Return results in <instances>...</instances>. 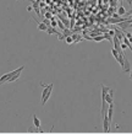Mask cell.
I'll use <instances>...</instances> for the list:
<instances>
[{
    "mask_svg": "<svg viewBox=\"0 0 132 134\" xmlns=\"http://www.w3.org/2000/svg\"><path fill=\"white\" fill-rule=\"evenodd\" d=\"M40 85L43 86V94H42V105L44 106L47 101L49 100L50 95H51V91H53V87H54V84H49V85H44L43 82H40Z\"/></svg>",
    "mask_w": 132,
    "mask_h": 134,
    "instance_id": "1",
    "label": "cell"
},
{
    "mask_svg": "<svg viewBox=\"0 0 132 134\" xmlns=\"http://www.w3.org/2000/svg\"><path fill=\"white\" fill-rule=\"evenodd\" d=\"M110 124H111V123L109 122L108 114L103 116V129H104L105 133H109V132H110Z\"/></svg>",
    "mask_w": 132,
    "mask_h": 134,
    "instance_id": "2",
    "label": "cell"
},
{
    "mask_svg": "<svg viewBox=\"0 0 132 134\" xmlns=\"http://www.w3.org/2000/svg\"><path fill=\"white\" fill-rule=\"evenodd\" d=\"M23 69H24V65H22V66H20L18 69H16L15 74H14V75L11 76V79L9 80L8 82H14V81H16V80H17L18 78H20V75H21V71L23 70Z\"/></svg>",
    "mask_w": 132,
    "mask_h": 134,
    "instance_id": "3",
    "label": "cell"
},
{
    "mask_svg": "<svg viewBox=\"0 0 132 134\" xmlns=\"http://www.w3.org/2000/svg\"><path fill=\"white\" fill-rule=\"evenodd\" d=\"M122 71L124 73H130L131 71V64H130V60L124 55V66H122Z\"/></svg>",
    "mask_w": 132,
    "mask_h": 134,
    "instance_id": "4",
    "label": "cell"
},
{
    "mask_svg": "<svg viewBox=\"0 0 132 134\" xmlns=\"http://www.w3.org/2000/svg\"><path fill=\"white\" fill-rule=\"evenodd\" d=\"M15 71L16 70H12V71H10V73H8V74H5V75H3V76H1V79H0V82H1V84H5V82H8L9 80L11 79V76L15 74Z\"/></svg>",
    "mask_w": 132,
    "mask_h": 134,
    "instance_id": "5",
    "label": "cell"
},
{
    "mask_svg": "<svg viewBox=\"0 0 132 134\" xmlns=\"http://www.w3.org/2000/svg\"><path fill=\"white\" fill-rule=\"evenodd\" d=\"M130 24H131V21L127 19V20H125V21H122V22L117 24V27H119V28H121L122 31H126V30L130 27Z\"/></svg>",
    "mask_w": 132,
    "mask_h": 134,
    "instance_id": "6",
    "label": "cell"
},
{
    "mask_svg": "<svg viewBox=\"0 0 132 134\" xmlns=\"http://www.w3.org/2000/svg\"><path fill=\"white\" fill-rule=\"evenodd\" d=\"M113 114H114V103H110L108 107V119L110 123H113Z\"/></svg>",
    "mask_w": 132,
    "mask_h": 134,
    "instance_id": "7",
    "label": "cell"
},
{
    "mask_svg": "<svg viewBox=\"0 0 132 134\" xmlns=\"http://www.w3.org/2000/svg\"><path fill=\"white\" fill-rule=\"evenodd\" d=\"M39 0H33L32 1V6H33V9H34V11H36V14L38 16H40V9H39Z\"/></svg>",
    "mask_w": 132,
    "mask_h": 134,
    "instance_id": "8",
    "label": "cell"
},
{
    "mask_svg": "<svg viewBox=\"0 0 132 134\" xmlns=\"http://www.w3.org/2000/svg\"><path fill=\"white\" fill-rule=\"evenodd\" d=\"M33 123H34V127H36V128L40 129V119H39L36 114H33Z\"/></svg>",
    "mask_w": 132,
    "mask_h": 134,
    "instance_id": "9",
    "label": "cell"
},
{
    "mask_svg": "<svg viewBox=\"0 0 132 134\" xmlns=\"http://www.w3.org/2000/svg\"><path fill=\"white\" fill-rule=\"evenodd\" d=\"M37 30H38V31H47V30H48V26L44 24V22H38Z\"/></svg>",
    "mask_w": 132,
    "mask_h": 134,
    "instance_id": "10",
    "label": "cell"
},
{
    "mask_svg": "<svg viewBox=\"0 0 132 134\" xmlns=\"http://www.w3.org/2000/svg\"><path fill=\"white\" fill-rule=\"evenodd\" d=\"M27 132H28V133H43V130H40L38 128L34 129V127H30V128L27 129Z\"/></svg>",
    "mask_w": 132,
    "mask_h": 134,
    "instance_id": "11",
    "label": "cell"
},
{
    "mask_svg": "<svg viewBox=\"0 0 132 134\" xmlns=\"http://www.w3.org/2000/svg\"><path fill=\"white\" fill-rule=\"evenodd\" d=\"M111 54H113V57L115 58V60L119 59V55H120V54H119V52H117L115 48H111Z\"/></svg>",
    "mask_w": 132,
    "mask_h": 134,
    "instance_id": "12",
    "label": "cell"
},
{
    "mask_svg": "<svg viewBox=\"0 0 132 134\" xmlns=\"http://www.w3.org/2000/svg\"><path fill=\"white\" fill-rule=\"evenodd\" d=\"M103 35H104V40H107V41H109L110 43H113V37H111V36L109 35L108 32H104Z\"/></svg>",
    "mask_w": 132,
    "mask_h": 134,
    "instance_id": "13",
    "label": "cell"
},
{
    "mask_svg": "<svg viewBox=\"0 0 132 134\" xmlns=\"http://www.w3.org/2000/svg\"><path fill=\"white\" fill-rule=\"evenodd\" d=\"M101 40H104V35H99V36H95L93 38L94 42H100Z\"/></svg>",
    "mask_w": 132,
    "mask_h": 134,
    "instance_id": "14",
    "label": "cell"
},
{
    "mask_svg": "<svg viewBox=\"0 0 132 134\" xmlns=\"http://www.w3.org/2000/svg\"><path fill=\"white\" fill-rule=\"evenodd\" d=\"M117 11H119V15H120V16L126 15V11H125V8H124V6H120V8H119V10H117Z\"/></svg>",
    "mask_w": 132,
    "mask_h": 134,
    "instance_id": "15",
    "label": "cell"
},
{
    "mask_svg": "<svg viewBox=\"0 0 132 134\" xmlns=\"http://www.w3.org/2000/svg\"><path fill=\"white\" fill-rule=\"evenodd\" d=\"M65 40H66V43H67V44H71V43H73V42H75L73 38H72V36H67Z\"/></svg>",
    "mask_w": 132,
    "mask_h": 134,
    "instance_id": "16",
    "label": "cell"
},
{
    "mask_svg": "<svg viewBox=\"0 0 132 134\" xmlns=\"http://www.w3.org/2000/svg\"><path fill=\"white\" fill-rule=\"evenodd\" d=\"M50 21H51V24H50V26H51V27H56V26H58V21H56V20H55L54 17H53V19H51V20H50Z\"/></svg>",
    "mask_w": 132,
    "mask_h": 134,
    "instance_id": "17",
    "label": "cell"
},
{
    "mask_svg": "<svg viewBox=\"0 0 132 134\" xmlns=\"http://www.w3.org/2000/svg\"><path fill=\"white\" fill-rule=\"evenodd\" d=\"M125 36H126V37L128 38V41L132 43V33L131 32H125Z\"/></svg>",
    "mask_w": 132,
    "mask_h": 134,
    "instance_id": "18",
    "label": "cell"
},
{
    "mask_svg": "<svg viewBox=\"0 0 132 134\" xmlns=\"http://www.w3.org/2000/svg\"><path fill=\"white\" fill-rule=\"evenodd\" d=\"M43 16H44L45 19H49V20H51V19H53V16H51V12H48V11Z\"/></svg>",
    "mask_w": 132,
    "mask_h": 134,
    "instance_id": "19",
    "label": "cell"
},
{
    "mask_svg": "<svg viewBox=\"0 0 132 134\" xmlns=\"http://www.w3.org/2000/svg\"><path fill=\"white\" fill-rule=\"evenodd\" d=\"M43 22H44V24L47 25L48 27H49V26H50V24H51V21H50L49 19H44V20H43Z\"/></svg>",
    "mask_w": 132,
    "mask_h": 134,
    "instance_id": "20",
    "label": "cell"
},
{
    "mask_svg": "<svg viewBox=\"0 0 132 134\" xmlns=\"http://www.w3.org/2000/svg\"><path fill=\"white\" fill-rule=\"evenodd\" d=\"M99 35H100V32H91V36H92V38H94V37H95V36H99Z\"/></svg>",
    "mask_w": 132,
    "mask_h": 134,
    "instance_id": "21",
    "label": "cell"
},
{
    "mask_svg": "<svg viewBox=\"0 0 132 134\" xmlns=\"http://www.w3.org/2000/svg\"><path fill=\"white\" fill-rule=\"evenodd\" d=\"M109 35H110L111 37H114V36H115V31H113V30H111V31H109Z\"/></svg>",
    "mask_w": 132,
    "mask_h": 134,
    "instance_id": "22",
    "label": "cell"
},
{
    "mask_svg": "<svg viewBox=\"0 0 132 134\" xmlns=\"http://www.w3.org/2000/svg\"><path fill=\"white\" fill-rule=\"evenodd\" d=\"M39 6H40V8H44V6H45V4H44V3H42V1H40V3H39Z\"/></svg>",
    "mask_w": 132,
    "mask_h": 134,
    "instance_id": "23",
    "label": "cell"
},
{
    "mask_svg": "<svg viewBox=\"0 0 132 134\" xmlns=\"http://www.w3.org/2000/svg\"><path fill=\"white\" fill-rule=\"evenodd\" d=\"M126 1H127V4H128V5L132 8V0H126Z\"/></svg>",
    "mask_w": 132,
    "mask_h": 134,
    "instance_id": "24",
    "label": "cell"
},
{
    "mask_svg": "<svg viewBox=\"0 0 132 134\" xmlns=\"http://www.w3.org/2000/svg\"><path fill=\"white\" fill-rule=\"evenodd\" d=\"M62 22H64V24H65V25H66V26H67V25H69V20H64Z\"/></svg>",
    "mask_w": 132,
    "mask_h": 134,
    "instance_id": "25",
    "label": "cell"
},
{
    "mask_svg": "<svg viewBox=\"0 0 132 134\" xmlns=\"http://www.w3.org/2000/svg\"><path fill=\"white\" fill-rule=\"evenodd\" d=\"M32 9H33V6H27V11H32Z\"/></svg>",
    "mask_w": 132,
    "mask_h": 134,
    "instance_id": "26",
    "label": "cell"
},
{
    "mask_svg": "<svg viewBox=\"0 0 132 134\" xmlns=\"http://www.w3.org/2000/svg\"><path fill=\"white\" fill-rule=\"evenodd\" d=\"M128 28H132V24H130V27H128Z\"/></svg>",
    "mask_w": 132,
    "mask_h": 134,
    "instance_id": "27",
    "label": "cell"
},
{
    "mask_svg": "<svg viewBox=\"0 0 132 134\" xmlns=\"http://www.w3.org/2000/svg\"><path fill=\"white\" fill-rule=\"evenodd\" d=\"M16 1H20V0H16Z\"/></svg>",
    "mask_w": 132,
    "mask_h": 134,
    "instance_id": "28",
    "label": "cell"
},
{
    "mask_svg": "<svg viewBox=\"0 0 132 134\" xmlns=\"http://www.w3.org/2000/svg\"><path fill=\"white\" fill-rule=\"evenodd\" d=\"M32 1H33V0H32Z\"/></svg>",
    "mask_w": 132,
    "mask_h": 134,
    "instance_id": "29",
    "label": "cell"
}]
</instances>
